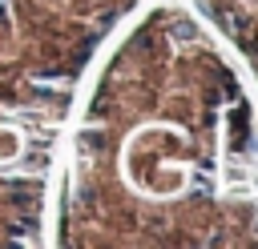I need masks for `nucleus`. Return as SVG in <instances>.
Returning <instances> with one entry per match:
<instances>
[{
	"label": "nucleus",
	"instance_id": "f257e3e1",
	"mask_svg": "<svg viewBox=\"0 0 258 249\" xmlns=\"http://www.w3.org/2000/svg\"><path fill=\"white\" fill-rule=\"evenodd\" d=\"M56 245H258L254 104L185 8H153L105 60L73 137Z\"/></svg>",
	"mask_w": 258,
	"mask_h": 249
},
{
	"label": "nucleus",
	"instance_id": "f03ea898",
	"mask_svg": "<svg viewBox=\"0 0 258 249\" xmlns=\"http://www.w3.org/2000/svg\"><path fill=\"white\" fill-rule=\"evenodd\" d=\"M137 0H0V104L69 112L73 84Z\"/></svg>",
	"mask_w": 258,
	"mask_h": 249
},
{
	"label": "nucleus",
	"instance_id": "7ed1b4c3",
	"mask_svg": "<svg viewBox=\"0 0 258 249\" xmlns=\"http://www.w3.org/2000/svg\"><path fill=\"white\" fill-rule=\"evenodd\" d=\"M60 108L0 104V245H36L44 229V193Z\"/></svg>",
	"mask_w": 258,
	"mask_h": 249
},
{
	"label": "nucleus",
	"instance_id": "20e7f679",
	"mask_svg": "<svg viewBox=\"0 0 258 249\" xmlns=\"http://www.w3.org/2000/svg\"><path fill=\"white\" fill-rule=\"evenodd\" d=\"M202 20L226 36V44L258 76V0H194Z\"/></svg>",
	"mask_w": 258,
	"mask_h": 249
}]
</instances>
